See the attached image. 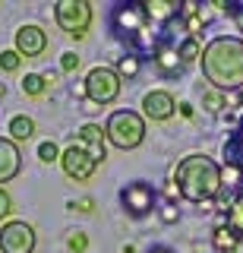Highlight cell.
<instances>
[{
  "label": "cell",
  "mask_w": 243,
  "mask_h": 253,
  "mask_svg": "<svg viewBox=\"0 0 243 253\" xmlns=\"http://www.w3.org/2000/svg\"><path fill=\"white\" fill-rule=\"evenodd\" d=\"M145 117L139 111H130V108H120V111H111V117L104 121V136L114 149L120 152H130V149H139L145 142Z\"/></svg>",
  "instance_id": "cell-3"
},
{
  "label": "cell",
  "mask_w": 243,
  "mask_h": 253,
  "mask_svg": "<svg viewBox=\"0 0 243 253\" xmlns=\"http://www.w3.org/2000/svg\"><path fill=\"white\" fill-rule=\"evenodd\" d=\"M22 92H26L29 98H41V95L48 92V83H44L41 73H26V79H22Z\"/></svg>",
  "instance_id": "cell-18"
},
{
  "label": "cell",
  "mask_w": 243,
  "mask_h": 253,
  "mask_svg": "<svg viewBox=\"0 0 243 253\" xmlns=\"http://www.w3.org/2000/svg\"><path fill=\"white\" fill-rule=\"evenodd\" d=\"M180 114H183V117H193V105H180Z\"/></svg>",
  "instance_id": "cell-31"
},
{
  "label": "cell",
  "mask_w": 243,
  "mask_h": 253,
  "mask_svg": "<svg viewBox=\"0 0 243 253\" xmlns=\"http://www.w3.org/2000/svg\"><path fill=\"white\" fill-rule=\"evenodd\" d=\"M19 63H22V57H19L16 47H13V51H0V70H3V73H16Z\"/></svg>",
  "instance_id": "cell-21"
},
{
  "label": "cell",
  "mask_w": 243,
  "mask_h": 253,
  "mask_svg": "<svg viewBox=\"0 0 243 253\" xmlns=\"http://www.w3.org/2000/svg\"><path fill=\"white\" fill-rule=\"evenodd\" d=\"M60 70H64V73H73V70H79V57H76L73 51H67L64 57H60Z\"/></svg>",
  "instance_id": "cell-26"
},
{
  "label": "cell",
  "mask_w": 243,
  "mask_h": 253,
  "mask_svg": "<svg viewBox=\"0 0 243 253\" xmlns=\"http://www.w3.org/2000/svg\"><path fill=\"white\" fill-rule=\"evenodd\" d=\"M38 158H41V162H60V149H57V142H41V146H38Z\"/></svg>",
  "instance_id": "cell-22"
},
{
  "label": "cell",
  "mask_w": 243,
  "mask_h": 253,
  "mask_svg": "<svg viewBox=\"0 0 243 253\" xmlns=\"http://www.w3.org/2000/svg\"><path fill=\"white\" fill-rule=\"evenodd\" d=\"M221 187H224L221 165H218L215 158H208L206 152H193V155H186V158L177 162L174 190L186 203H208L221 193Z\"/></svg>",
  "instance_id": "cell-2"
},
{
  "label": "cell",
  "mask_w": 243,
  "mask_h": 253,
  "mask_svg": "<svg viewBox=\"0 0 243 253\" xmlns=\"http://www.w3.org/2000/svg\"><path fill=\"white\" fill-rule=\"evenodd\" d=\"M211 247L218 253H243V237L221 225V228H215V234H211Z\"/></svg>",
  "instance_id": "cell-14"
},
{
  "label": "cell",
  "mask_w": 243,
  "mask_h": 253,
  "mask_svg": "<svg viewBox=\"0 0 243 253\" xmlns=\"http://www.w3.org/2000/svg\"><path fill=\"white\" fill-rule=\"evenodd\" d=\"M92 206H95L92 200H79V203H73V209H79V212H92Z\"/></svg>",
  "instance_id": "cell-27"
},
{
  "label": "cell",
  "mask_w": 243,
  "mask_h": 253,
  "mask_svg": "<svg viewBox=\"0 0 243 253\" xmlns=\"http://www.w3.org/2000/svg\"><path fill=\"white\" fill-rule=\"evenodd\" d=\"M174 111H177V101H174V95H171L168 89H152L142 98V117L145 121L164 124V121L174 117Z\"/></svg>",
  "instance_id": "cell-9"
},
{
  "label": "cell",
  "mask_w": 243,
  "mask_h": 253,
  "mask_svg": "<svg viewBox=\"0 0 243 253\" xmlns=\"http://www.w3.org/2000/svg\"><path fill=\"white\" fill-rule=\"evenodd\" d=\"M92 3L85 0H57L54 3V22L67 32L69 38H85V32L92 26Z\"/></svg>",
  "instance_id": "cell-5"
},
{
  "label": "cell",
  "mask_w": 243,
  "mask_h": 253,
  "mask_svg": "<svg viewBox=\"0 0 243 253\" xmlns=\"http://www.w3.org/2000/svg\"><path fill=\"white\" fill-rule=\"evenodd\" d=\"M234 19H237V26L243 29V6H234Z\"/></svg>",
  "instance_id": "cell-28"
},
{
  "label": "cell",
  "mask_w": 243,
  "mask_h": 253,
  "mask_svg": "<svg viewBox=\"0 0 243 253\" xmlns=\"http://www.w3.org/2000/svg\"><path fill=\"white\" fill-rule=\"evenodd\" d=\"M224 155H227V165H237V168L243 171V124L237 126L234 139L224 142Z\"/></svg>",
  "instance_id": "cell-17"
},
{
  "label": "cell",
  "mask_w": 243,
  "mask_h": 253,
  "mask_svg": "<svg viewBox=\"0 0 243 253\" xmlns=\"http://www.w3.org/2000/svg\"><path fill=\"white\" fill-rule=\"evenodd\" d=\"M79 146L101 165V162L107 158V136H104V126H98V124H82V126H79Z\"/></svg>",
  "instance_id": "cell-11"
},
{
  "label": "cell",
  "mask_w": 243,
  "mask_h": 253,
  "mask_svg": "<svg viewBox=\"0 0 243 253\" xmlns=\"http://www.w3.org/2000/svg\"><path fill=\"white\" fill-rule=\"evenodd\" d=\"M123 79L114 67H92L85 73V95H89L92 105H111L120 98Z\"/></svg>",
  "instance_id": "cell-4"
},
{
  "label": "cell",
  "mask_w": 243,
  "mask_h": 253,
  "mask_svg": "<svg viewBox=\"0 0 243 253\" xmlns=\"http://www.w3.org/2000/svg\"><path fill=\"white\" fill-rule=\"evenodd\" d=\"M161 218H164V221H174V218H177V212H174V209H164V212H161Z\"/></svg>",
  "instance_id": "cell-29"
},
{
  "label": "cell",
  "mask_w": 243,
  "mask_h": 253,
  "mask_svg": "<svg viewBox=\"0 0 243 253\" xmlns=\"http://www.w3.org/2000/svg\"><path fill=\"white\" fill-rule=\"evenodd\" d=\"M142 10H145V19L168 22V19H174V16L180 13V6L174 3V0H145Z\"/></svg>",
  "instance_id": "cell-15"
},
{
  "label": "cell",
  "mask_w": 243,
  "mask_h": 253,
  "mask_svg": "<svg viewBox=\"0 0 243 253\" xmlns=\"http://www.w3.org/2000/svg\"><path fill=\"white\" fill-rule=\"evenodd\" d=\"M35 136V121L32 117H26V114H16L10 121V139L13 142H26V139H32Z\"/></svg>",
  "instance_id": "cell-16"
},
{
  "label": "cell",
  "mask_w": 243,
  "mask_h": 253,
  "mask_svg": "<svg viewBox=\"0 0 243 253\" xmlns=\"http://www.w3.org/2000/svg\"><path fill=\"white\" fill-rule=\"evenodd\" d=\"M152 60H155V67H158V73H164V76H177V73H180V67H183V60H180L177 47H168L164 42L155 47Z\"/></svg>",
  "instance_id": "cell-13"
},
{
  "label": "cell",
  "mask_w": 243,
  "mask_h": 253,
  "mask_svg": "<svg viewBox=\"0 0 243 253\" xmlns=\"http://www.w3.org/2000/svg\"><path fill=\"white\" fill-rule=\"evenodd\" d=\"M155 200H158L155 187L145 184V180H133V184H127L120 190V203L133 218H145L148 212H155Z\"/></svg>",
  "instance_id": "cell-7"
},
{
  "label": "cell",
  "mask_w": 243,
  "mask_h": 253,
  "mask_svg": "<svg viewBox=\"0 0 243 253\" xmlns=\"http://www.w3.org/2000/svg\"><path fill=\"white\" fill-rule=\"evenodd\" d=\"M117 73H120V79L123 76H136L139 73V57H120V63H117Z\"/></svg>",
  "instance_id": "cell-23"
},
{
  "label": "cell",
  "mask_w": 243,
  "mask_h": 253,
  "mask_svg": "<svg viewBox=\"0 0 243 253\" xmlns=\"http://www.w3.org/2000/svg\"><path fill=\"white\" fill-rule=\"evenodd\" d=\"M202 76L211 89H243V38L218 35L202 47Z\"/></svg>",
  "instance_id": "cell-1"
},
{
  "label": "cell",
  "mask_w": 243,
  "mask_h": 253,
  "mask_svg": "<svg viewBox=\"0 0 243 253\" xmlns=\"http://www.w3.org/2000/svg\"><path fill=\"white\" fill-rule=\"evenodd\" d=\"M22 171V152H19V142L13 139H0V187L10 184L13 177H19Z\"/></svg>",
  "instance_id": "cell-12"
},
{
  "label": "cell",
  "mask_w": 243,
  "mask_h": 253,
  "mask_svg": "<svg viewBox=\"0 0 243 253\" xmlns=\"http://www.w3.org/2000/svg\"><path fill=\"white\" fill-rule=\"evenodd\" d=\"M38 244L35 228L22 218H10L0 225V253H32Z\"/></svg>",
  "instance_id": "cell-6"
},
{
  "label": "cell",
  "mask_w": 243,
  "mask_h": 253,
  "mask_svg": "<svg viewBox=\"0 0 243 253\" xmlns=\"http://www.w3.org/2000/svg\"><path fill=\"white\" fill-rule=\"evenodd\" d=\"M10 212H13V196L0 187V221H10Z\"/></svg>",
  "instance_id": "cell-25"
},
{
  "label": "cell",
  "mask_w": 243,
  "mask_h": 253,
  "mask_svg": "<svg viewBox=\"0 0 243 253\" xmlns=\"http://www.w3.org/2000/svg\"><path fill=\"white\" fill-rule=\"evenodd\" d=\"M67 247L73 250V253H85V250H89V237H85L82 231H73V234L67 237Z\"/></svg>",
  "instance_id": "cell-24"
},
{
  "label": "cell",
  "mask_w": 243,
  "mask_h": 253,
  "mask_svg": "<svg viewBox=\"0 0 243 253\" xmlns=\"http://www.w3.org/2000/svg\"><path fill=\"white\" fill-rule=\"evenodd\" d=\"M148 253H174V250H171V247H164V244H158V247H152Z\"/></svg>",
  "instance_id": "cell-30"
},
{
  "label": "cell",
  "mask_w": 243,
  "mask_h": 253,
  "mask_svg": "<svg viewBox=\"0 0 243 253\" xmlns=\"http://www.w3.org/2000/svg\"><path fill=\"white\" fill-rule=\"evenodd\" d=\"M227 228H231V231H237V234L243 237V193L234 200L231 209H227Z\"/></svg>",
  "instance_id": "cell-20"
},
{
  "label": "cell",
  "mask_w": 243,
  "mask_h": 253,
  "mask_svg": "<svg viewBox=\"0 0 243 253\" xmlns=\"http://www.w3.org/2000/svg\"><path fill=\"white\" fill-rule=\"evenodd\" d=\"M177 54H180V60H183V63H193V60L202 57V47H199V42L190 35V38H183V42L177 44Z\"/></svg>",
  "instance_id": "cell-19"
},
{
  "label": "cell",
  "mask_w": 243,
  "mask_h": 253,
  "mask_svg": "<svg viewBox=\"0 0 243 253\" xmlns=\"http://www.w3.org/2000/svg\"><path fill=\"white\" fill-rule=\"evenodd\" d=\"M16 51H19V57H41L48 51V32L41 26H32V22L19 26L16 29Z\"/></svg>",
  "instance_id": "cell-10"
},
{
  "label": "cell",
  "mask_w": 243,
  "mask_h": 253,
  "mask_svg": "<svg viewBox=\"0 0 243 253\" xmlns=\"http://www.w3.org/2000/svg\"><path fill=\"white\" fill-rule=\"evenodd\" d=\"M60 168H64V174H67L69 180L82 184V180H89L92 174H95L98 162H95L89 152H85L79 142H73V146H67L64 152H60Z\"/></svg>",
  "instance_id": "cell-8"
}]
</instances>
